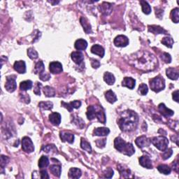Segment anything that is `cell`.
I'll use <instances>...</instances> for the list:
<instances>
[{"label": "cell", "mask_w": 179, "mask_h": 179, "mask_svg": "<svg viewBox=\"0 0 179 179\" xmlns=\"http://www.w3.org/2000/svg\"><path fill=\"white\" fill-rule=\"evenodd\" d=\"M81 171L78 168H71L69 172V177L71 178H79L81 176Z\"/></svg>", "instance_id": "4316f807"}, {"label": "cell", "mask_w": 179, "mask_h": 179, "mask_svg": "<svg viewBox=\"0 0 179 179\" xmlns=\"http://www.w3.org/2000/svg\"><path fill=\"white\" fill-rule=\"evenodd\" d=\"M135 143L138 147L143 148L149 146L151 142H150V139L146 137V136H141V137H137L136 139Z\"/></svg>", "instance_id": "9c48e42d"}, {"label": "cell", "mask_w": 179, "mask_h": 179, "mask_svg": "<svg viewBox=\"0 0 179 179\" xmlns=\"http://www.w3.org/2000/svg\"><path fill=\"white\" fill-rule=\"evenodd\" d=\"M27 55L28 56H29V58L32 59V60H35L38 56V53L36 52V50H35V49L33 48H30L27 50Z\"/></svg>", "instance_id": "60d3db41"}, {"label": "cell", "mask_w": 179, "mask_h": 179, "mask_svg": "<svg viewBox=\"0 0 179 179\" xmlns=\"http://www.w3.org/2000/svg\"><path fill=\"white\" fill-rule=\"evenodd\" d=\"M140 4H141V7H142V11L146 15H148L151 13V7L149 4H148L147 1H143V0H141L140 1Z\"/></svg>", "instance_id": "4dcf8cb0"}, {"label": "cell", "mask_w": 179, "mask_h": 179, "mask_svg": "<svg viewBox=\"0 0 179 179\" xmlns=\"http://www.w3.org/2000/svg\"><path fill=\"white\" fill-rule=\"evenodd\" d=\"M179 9L178 8H175L171 12V18L174 23H178L179 20Z\"/></svg>", "instance_id": "74e56055"}, {"label": "cell", "mask_w": 179, "mask_h": 179, "mask_svg": "<svg viewBox=\"0 0 179 179\" xmlns=\"http://www.w3.org/2000/svg\"><path fill=\"white\" fill-rule=\"evenodd\" d=\"M40 178L42 179H46L49 178V176H48L47 172L46 170H42L40 172Z\"/></svg>", "instance_id": "11a10c76"}, {"label": "cell", "mask_w": 179, "mask_h": 179, "mask_svg": "<svg viewBox=\"0 0 179 179\" xmlns=\"http://www.w3.org/2000/svg\"><path fill=\"white\" fill-rule=\"evenodd\" d=\"M110 133V130L109 128L107 127H98L94 129L93 134L95 136H107Z\"/></svg>", "instance_id": "d4e9b609"}, {"label": "cell", "mask_w": 179, "mask_h": 179, "mask_svg": "<svg viewBox=\"0 0 179 179\" xmlns=\"http://www.w3.org/2000/svg\"><path fill=\"white\" fill-rule=\"evenodd\" d=\"M70 104L73 107V109H78V108H80V107L81 106V102L80 101L75 100L74 101H72V102H71Z\"/></svg>", "instance_id": "f5cc1de1"}, {"label": "cell", "mask_w": 179, "mask_h": 179, "mask_svg": "<svg viewBox=\"0 0 179 179\" xmlns=\"http://www.w3.org/2000/svg\"><path fill=\"white\" fill-rule=\"evenodd\" d=\"M150 87L152 91L159 92L165 88V81L161 76H158L150 81Z\"/></svg>", "instance_id": "5b68a950"}, {"label": "cell", "mask_w": 179, "mask_h": 179, "mask_svg": "<svg viewBox=\"0 0 179 179\" xmlns=\"http://www.w3.org/2000/svg\"><path fill=\"white\" fill-rule=\"evenodd\" d=\"M173 166H174V169L176 170V172H178V162H175L174 164H173Z\"/></svg>", "instance_id": "91938a15"}, {"label": "cell", "mask_w": 179, "mask_h": 179, "mask_svg": "<svg viewBox=\"0 0 179 179\" xmlns=\"http://www.w3.org/2000/svg\"><path fill=\"white\" fill-rule=\"evenodd\" d=\"M99 11L102 14L105 16L109 15L113 10V4L109 2H103L99 7Z\"/></svg>", "instance_id": "8fae6325"}, {"label": "cell", "mask_w": 179, "mask_h": 179, "mask_svg": "<svg viewBox=\"0 0 179 179\" xmlns=\"http://www.w3.org/2000/svg\"><path fill=\"white\" fill-rule=\"evenodd\" d=\"M71 57H72V60L77 64H81L83 60H84V56H83L82 53L78 51L73 52L72 55H71Z\"/></svg>", "instance_id": "d6986e66"}, {"label": "cell", "mask_w": 179, "mask_h": 179, "mask_svg": "<svg viewBox=\"0 0 179 179\" xmlns=\"http://www.w3.org/2000/svg\"><path fill=\"white\" fill-rule=\"evenodd\" d=\"M162 44L165 45L166 47L172 48L173 44H174V39L170 36H166L162 39Z\"/></svg>", "instance_id": "ab89813d"}, {"label": "cell", "mask_w": 179, "mask_h": 179, "mask_svg": "<svg viewBox=\"0 0 179 179\" xmlns=\"http://www.w3.org/2000/svg\"><path fill=\"white\" fill-rule=\"evenodd\" d=\"M86 115L87 118H88L90 121H92V120L95 118V117H96L100 123L103 124L106 123L105 112L104 110V109L101 106H90V107L87 108Z\"/></svg>", "instance_id": "3957f363"}, {"label": "cell", "mask_w": 179, "mask_h": 179, "mask_svg": "<svg viewBox=\"0 0 179 179\" xmlns=\"http://www.w3.org/2000/svg\"><path fill=\"white\" fill-rule=\"evenodd\" d=\"M106 139H98L96 141L97 146H98L99 148H104L106 145Z\"/></svg>", "instance_id": "db71d44e"}, {"label": "cell", "mask_w": 179, "mask_h": 179, "mask_svg": "<svg viewBox=\"0 0 179 179\" xmlns=\"http://www.w3.org/2000/svg\"><path fill=\"white\" fill-rule=\"evenodd\" d=\"M49 70L52 74H60L62 72V65L59 62H52L49 64Z\"/></svg>", "instance_id": "7c38bea8"}, {"label": "cell", "mask_w": 179, "mask_h": 179, "mask_svg": "<svg viewBox=\"0 0 179 179\" xmlns=\"http://www.w3.org/2000/svg\"><path fill=\"white\" fill-rule=\"evenodd\" d=\"M104 175L105 178H111L113 176V170L111 168H107L104 172Z\"/></svg>", "instance_id": "c3c4849f"}, {"label": "cell", "mask_w": 179, "mask_h": 179, "mask_svg": "<svg viewBox=\"0 0 179 179\" xmlns=\"http://www.w3.org/2000/svg\"><path fill=\"white\" fill-rule=\"evenodd\" d=\"M73 122H74V123L77 126V127L81 128V129H82V128H83V127L85 126L84 121H83V120L79 117L74 118V119H73Z\"/></svg>", "instance_id": "b9f144b4"}, {"label": "cell", "mask_w": 179, "mask_h": 179, "mask_svg": "<svg viewBox=\"0 0 179 179\" xmlns=\"http://www.w3.org/2000/svg\"><path fill=\"white\" fill-rule=\"evenodd\" d=\"M150 142L158 148V150L164 151L168 147L169 141L165 137H157L152 138Z\"/></svg>", "instance_id": "8992f818"}, {"label": "cell", "mask_w": 179, "mask_h": 179, "mask_svg": "<svg viewBox=\"0 0 179 179\" xmlns=\"http://www.w3.org/2000/svg\"><path fill=\"white\" fill-rule=\"evenodd\" d=\"M172 97L174 101H176V102H178V90H176L175 92H173Z\"/></svg>", "instance_id": "680465c9"}, {"label": "cell", "mask_w": 179, "mask_h": 179, "mask_svg": "<svg viewBox=\"0 0 179 179\" xmlns=\"http://www.w3.org/2000/svg\"><path fill=\"white\" fill-rule=\"evenodd\" d=\"M38 107L44 110H50L53 107V104L51 101H41Z\"/></svg>", "instance_id": "f35d334b"}, {"label": "cell", "mask_w": 179, "mask_h": 179, "mask_svg": "<svg viewBox=\"0 0 179 179\" xmlns=\"http://www.w3.org/2000/svg\"><path fill=\"white\" fill-rule=\"evenodd\" d=\"M32 87V82L31 81H22L20 84V88L22 91H27L30 90Z\"/></svg>", "instance_id": "1f68e13d"}, {"label": "cell", "mask_w": 179, "mask_h": 179, "mask_svg": "<svg viewBox=\"0 0 179 179\" xmlns=\"http://www.w3.org/2000/svg\"><path fill=\"white\" fill-rule=\"evenodd\" d=\"M60 138L62 141H67L68 143H72L74 141V135L73 134L66 132H60Z\"/></svg>", "instance_id": "e0dca14e"}, {"label": "cell", "mask_w": 179, "mask_h": 179, "mask_svg": "<svg viewBox=\"0 0 179 179\" xmlns=\"http://www.w3.org/2000/svg\"><path fill=\"white\" fill-rule=\"evenodd\" d=\"M44 93L45 96L47 97H53L55 95V90L53 87L46 86L44 87Z\"/></svg>", "instance_id": "f546056e"}, {"label": "cell", "mask_w": 179, "mask_h": 179, "mask_svg": "<svg viewBox=\"0 0 179 179\" xmlns=\"http://www.w3.org/2000/svg\"><path fill=\"white\" fill-rule=\"evenodd\" d=\"M39 78L43 81H47L50 78V75L48 73L44 72L39 74Z\"/></svg>", "instance_id": "681fc988"}, {"label": "cell", "mask_w": 179, "mask_h": 179, "mask_svg": "<svg viewBox=\"0 0 179 179\" xmlns=\"http://www.w3.org/2000/svg\"><path fill=\"white\" fill-rule=\"evenodd\" d=\"M161 59L165 63H170L172 62V57L167 53H164L161 55Z\"/></svg>", "instance_id": "bcb514c9"}, {"label": "cell", "mask_w": 179, "mask_h": 179, "mask_svg": "<svg viewBox=\"0 0 179 179\" xmlns=\"http://www.w3.org/2000/svg\"><path fill=\"white\" fill-rule=\"evenodd\" d=\"M22 148L25 152L31 153L34 150V146L30 138L25 137L22 139Z\"/></svg>", "instance_id": "52a82bcc"}, {"label": "cell", "mask_w": 179, "mask_h": 179, "mask_svg": "<svg viewBox=\"0 0 179 179\" xmlns=\"http://www.w3.org/2000/svg\"><path fill=\"white\" fill-rule=\"evenodd\" d=\"M163 152H164L162 154V159L164 160H167L168 158H169L173 154V151H172V148H169V149L166 148V149L165 150H164Z\"/></svg>", "instance_id": "ee69618b"}, {"label": "cell", "mask_w": 179, "mask_h": 179, "mask_svg": "<svg viewBox=\"0 0 179 179\" xmlns=\"http://www.w3.org/2000/svg\"><path fill=\"white\" fill-rule=\"evenodd\" d=\"M14 70L19 74H25L26 72L25 62L22 60L16 61L13 65Z\"/></svg>", "instance_id": "5bb4252c"}, {"label": "cell", "mask_w": 179, "mask_h": 179, "mask_svg": "<svg viewBox=\"0 0 179 179\" xmlns=\"http://www.w3.org/2000/svg\"><path fill=\"white\" fill-rule=\"evenodd\" d=\"M166 76L171 80H177L179 76V72L178 69L173 68V67H169L166 70Z\"/></svg>", "instance_id": "9a60e30c"}, {"label": "cell", "mask_w": 179, "mask_h": 179, "mask_svg": "<svg viewBox=\"0 0 179 179\" xmlns=\"http://www.w3.org/2000/svg\"><path fill=\"white\" fill-rule=\"evenodd\" d=\"M158 170L161 173V174H163L164 175H168L171 172H172V169L169 166L167 165H165V164H160L158 166Z\"/></svg>", "instance_id": "d590c367"}, {"label": "cell", "mask_w": 179, "mask_h": 179, "mask_svg": "<svg viewBox=\"0 0 179 179\" xmlns=\"http://www.w3.org/2000/svg\"><path fill=\"white\" fill-rule=\"evenodd\" d=\"M104 80L108 85H113V83H115V76H113V74H112L110 72H106L104 75Z\"/></svg>", "instance_id": "83f0119b"}, {"label": "cell", "mask_w": 179, "mask_h": 179, "mask_svg": "<svg viewBox=\"0 0 179 179\" xmlns=\"http://www.w3.org/2000/svg\"><path fill=\"white\" fill-rule=\"evenodd\" d=\"M45 70V67H44V62H42L41 60L38 61V62H36V64L35 65V68H34V72L35 74H41L42 72H44Z\"/></svg>", "instance_id": "e575fe53"}, {"label": "cell", "mask_w": 179, "mask_h": 179, "mask_svg": "<svg viewBox=\"0 0 179 179\" xmlns=\"http://www.w3.org/2000/svg\"><path fill=\"white\" fill-rule=\"evenodd\" d=\"M74 46H75V48H76V50H84L86 49V48L87 46V42L84 39L80 38V39H78L76 42H75Z\"/></svg>", "instance_id": "cb8c5ba5"}, {"label": "cell", "mask_w": 179, "mask_h": 179, "mask_svg": "<svg viewBox=\"0 0 179 179\" xmlns=\"http://www.w3.org/2000/svg\"><path fill=\"white\" fill-rule=\"evenodd\" d=\"M43 150H44V152H48V153H50V152L52 151H54L55 152V151H57V148H55V146L54 145H47L43 148Z\"/></svg>", "instance_id": "f6af8a7d"}, {"label": "cell", "mask_w": 179, "mask_h": 179, "mask_svg": "<svg viewBox=\"0 0 179 179\" xmlns=\"http://www.w3.org/2000/svg\"><path fill=\"white\" fill-rule=\"evenodd\" d=\"M80 21L83 27V30H84V31L85 32V33H91V32H92V28H91L90 24L89 23L86 18L84 17H81Z\"/></svg>", "instance_id": "484cf974"}, {"label": "cell", "mask_w": 179, "mask_h": 179, "mask_svg": "<svg viewBox=\"0 0 179 179\" xmlns=\"http://www.w3.org/2000/svg\"><path fill=\"white\" fill-rule=\"evenodd\" d=\"M48 164H49V160L46 156H42L38 160V166L41 169L47 167Z\"/></svg>", "instance_id": "8d00e7d4"}, {"label": "cell", "mask_w": 179, "mask_h": 179, "mask_svg": "<svg viewBox=\"0 0 179 179\" xmlns=\"http://www.w3.org/2000/svg\"><path fill=\"white\" fill-rule=\"evenodd\" d=\"M139 164H141L142 166L145 167L146 169H152V164L151 160L150 159V158L147 155L141 156L139 158Z\"/></svg>", "instance_id": "2e32d148"}, {"label": "cell", "mask_w": 179, "mask_h": 179, "mask_svg": "<svg viewBox=\"0 0 179 179\" xmlns=\"http://www.w3.org/2000/svg\"><path fill=\"white\" fill-rule=\"evenodd\" d=\"M148 31L152 32V33H154L155 34H166V33H167L166 30H164L163 28L160 27V26H157V25L148 26Z\"/></svg>", "instance_id": "603a6c76"}, {"label": "cell", "mask_w": 179, "mask_h": 179, "mask_svg": "<svg viewBox=\"0 0 179 179\" xmlns=\"http://www.w3.org/2000/svg\"><path fill=\"white\" fill-rule=\"evenodd\" d=\"M139 117L135 112L127 110L122 113L118 124L123 132H131L137 127Z\"/></svg>", "instance_id": "7a4b0ae2"}, {"label": "cell", "mask_w": 179, "mask_h": 179, "mask_svg": "<svg viewBox=\"0 0 179 179\" xmlns=\"http://www.w3.org/2000/svg\"><path fill=\"white\" fill-rule=\"evenodd\" d=\"M105 97L107 99V100L111 104L115 103L117 101L116 95H115V93L112 90H108L105 93Z\"/></svg>", "instance_id": "f1b7e54d"}, {"label": "cell", "mask_w": 179, "mask_h": 179, "mask_svg": "<svg viewBox=\"0 0 179 179\" xmlns=\"http://www.w3.org/2000/svg\"><path fill=\"white\" fill-rule=\"evenodd\" d=\"M139 92L141 95H146L148 92V88L147 85L145 83H141L139 87Z\"/></svg>", "instance_id": "7bdbcfd3"}, {"label": "cell", "mask_w": 179, "mask_h": 179, "mask_svg": "<svg viewBox=\"0 0 179 179\" xmlns=\"http://www.w3.org/2000/svg\"><path fill=\"white\" fill-rule=\"evenodd\" d=\"M61 104H62V106L63 107H64V108H66V109H67V110H68V111L70 112H72L73 109H74L72 106H71L70 103V104H67V103L64 102V101H62Z\"/></svg>", "instance_id": "6f0895ef"}, {"label": "cell", "mask_w": 179, "mask_h": 179, "mask_svg": "<svg viewBox=\"0 0 179 179\" xmlns=\"http://www.w3.org/2000/svg\"><path fill=\"white\" fill-rule=\"evenodd\" d=\"M5 88L9 92H13L16 90L17 88V84H16L15 76H9L7 77Z\"/></svg>", "instance_id": "ba28073f"}, {"label": "cell", "mask_w": 179, "mask_h": 179, "mask_svg": "<svg viewBox=\"0 0 179 179\" xmlns=\"http://www.w3.org/2000/svg\"><path fill=\"white\" fill-rule=\"evenodd\" d=\"M9 158L7 156H4L3 155H1V169L4 168V166L9 163Z\"/></svg>", "instance_id": "7dc6e473"}, {"label": "cell", "mask_w": 179, "mask_h": 179, "mask_svg": "<svg viewBox=\"0 0 179 179\" xmlns=\"http://www.w3.org/2000/svg\"><path fill=\"white\" fill-rule=\"evenodd\" d=\"M50 171L55 176L58 177V178L60 176V174H61V166H60L56 165V164L51 165L50 166Z\"/></svg>", "instance_id": "836d02e7"}, {"label": "cell", "mask_w": 179, "mask_h": 179, "mask_svg": "<svg viewBox=\"0 0 179 179\" xmlns=\"http://www.w3.org/2000/svg\"><path fill=\"white\" fill-rule=\"evenodd\" d=\"M49 2H50V3H51L54 6L55 4H58L59 2H60V1H54V2H53V1H49Z\"/></svg>", "instance_id": "94428289"}, {"label": "cell", "mask_w": 179, "mask_h": 179, "mask_svg": "<svg viewBox=\"0 0 179 179\" xmlns=\"http://www.w3.org/2000/svg\"><path fill=\"white\" fill-rule=\"evenodd\" d=\"M42 85L41 83H38L37 82L36 83L35 85V87H34V94L36 95H41V87Z\"/></svg>", "instance_id": "f907efd6"}, {"label": "cell", "mask_w": 179, "mask_h": 179, "mask_svg": "<svg viewBox=\"0 0 179 179\" xmlns=\"http://www.w3.org/2000/svg\"><path fill=\"white\" fill-rule=\"evenodd\" d=\"M20 100H21V101H23V102H25L26 104H29L30 102V98L27 95L20 94Z\"/></svg>", "instance_id": "816d5d0a"}, {"label": "cell", "mask_w": 179, "mask_h": 179, "mask_svg": "<svg viewBox=\"0 0 179 179\" xmlns=\"http://www.w3.org/2000/svg\"><path fill=\"white\" fill-rule=\"evenodd\" d=\"M129 63L137 70L150 72L158 67V61L153 54L148 51L140 50L129 56Z\"/></svg>", "instance_id": "6da1fadb"}, {"label": "cell", "mask_w": 179, "mask_h": 179, "mask_svg": "<svg viewBox=\"0 0 179 179\" xmlns=\"http://www.w3.org/2000/svg\"><path fill=\"white\" fill-rule=\"evenodd\" d=\"M118 170L119 171L120 174H121V178H127L131 177L130 174H131V172L129 169L127 167H125V166L122 165V164H119L118 166Z\"/></svg>", "instance_id": "ac0fdd59"}, {"label": "cell", "mask_w": 179, "mask_h": 179, "mask_svg": "<svg viewBox=\"0 0 179 179\" xmlns=\"http://www.w3.org/2000/svg\"><path fill=\"white\" fill-rule=\"evenodd\" d=\"M81 147L83 150H85V151H87L88 152H92V147H91V145L90 144L89 142H87L86 140H85V139H83V138L81 139Z\"/></svg>", "instance_id": "d6a6232c"}, {"label": "cell", "mask_w": 179, "mask_h": 179, "mask_svg": "<svg viewBox=\"0 0 179 179\" xmlns=\"http://www.w3.org/2000/svg\"><path fill=\"white\" fill-rule=\"evenodd\" d=\"M158 110L160 112V113L164 117H171L174 115V112L172 110L168 109L167 107L164 105V104H160L158 106Z\"/></svg>", "instance_id": "4fadbf2b"}, {"label": "cell", "mask_w": 179, "mask_h": 179, "mask_svg": "<svg viewBox=\"0 0 179 179\" xmlns=\"http://www.w3.org/2000/svg\"><path fill=\"white\" fill-rule=\"evenodd\" d=\"M49 121H50L53 125L55 126L60 125L61 123V115L60 113H52L51 114L49 115Z\"/></svg>", "instance_id": "ffe728a7"}, {"label": "cell", "mask_w": 179, "mask_h": 179, "mask_svg": "<svg viewBox=\"0 0 179 179\" xmlns=\"http://www.w3.org/2000/svg\"><path fill=\"white\" fill-rule=\"evenodd\" d=\"M114 146L118 151L125 155L132 156L135 152V149H134L133 145L131 143L125 142L121 137L115 138Z\"/></svg>", "instance_id": "277c9868"}, {"label": "cell", "mask_w": 179, "mask_h": 179, "mask_svg": "<svg viewBox=\"0 0 179 179\" xmlns=\"http://www.w3.org/2000/svg\"><path fill=\"white\" fill-rule=\"evenodd\" d=\"M114 44L118 47H125L129 44V39L127 36L119 35L115 38Z\"/></svg>", "instance_id": "30bf717a"}, {"label": "cell", "mask_w": 179, "mask_h": 179, "mask_svg": "<svg viewBox=\"0 0 179 179\" xmlns=\"http://www.w3.org/2000/svg\"><path fill=\"white\" fill-rule=\"evenodd\" d=\"M91 52L93 54L97 55L101 58H103L104 56V53H105V50L104 49L103 47H101V46L99 45H94V46H92L91 48Z\"/></svg>", "instance_id": "7402d4cb"}, {"label": "cell", "mask_w": 179, "mask_h": 179, "mask_svg": "<svg viewBox=\"0 0 179 179\" xmlns=\"http://www.w3.org/2000/svg\"><path fill=\"white\" fill-rule=\"evenodd\" d=\"M91 65H92V67H93V68L95 69H97L98 67H99V66H100V63H99V62L98 60H94V59H92L91 60Z\"/></svg>", "instance_id": "9f6ffc18"}, {"label": "cell", "mask_w": 179, "mask_h": 179, "mask_svg": "<svg viewBox=\"0 0 179 179\" xmlns=\"http://www.w3.org/2000/svg\"><path fill=\"white\" fill-rule=\"evenodd\" d=\"M135 83L136 81L134 79L131 78V77H125V78H124L123 82H122V85L132 90L135 87Z\"/></svg>", "instance_id": "44dd1931"}]
</instances>
